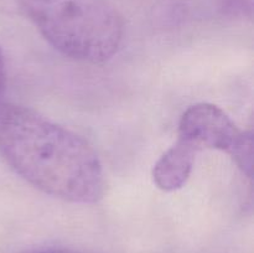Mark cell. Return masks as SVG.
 Listing matches in <instances>:
<instances>
[{
  "label": "cell",
  "mask_w": 254,
  "mask_h": 253,
  "mask_svg": "<svg viewBox=\"0 0 254 253\" xmlns=\"http://www.w3.org/2000/svg\"><path fill=\"white\" fill-rule=\"evenodd\" d=\"M0 154L17 175L54 197L77 203L103 197V166L91 144L34 109L1 104Z\"/></svg>",
  "instance_id": "1"
},
{
  "label": "cell",
  "mask_w": 254,
  "mask_h": 253,
  "mask_svg": "<svg viewBox=\"0 0 254 253\" xmlns=\"http://www.w3.org/2000/svg\"><path fill=\"white\" fill-rule=\"evenodd\" d=\"M40 34L69 59L103 63L118 52L124 24L109 0H20Z\"/></svg>",
  "instance_id": "2"
},
{
  "label": "cell",
  "mask_w": 254,
  "mask_h": 253,
  "mask_svg": "<svg viewBox=\"0 0 254 253\" xmlns=\"http://www.w3.org/2000/svg\"><path fill=\"white\" fill-rule=\"evenodd\" d=\"M250 130H240L221 108L197 103L184 112L179 123V138L196 149H217L232 158L242 145Z\"/></svg>",
  "instance_id": "3"
},
{
  "label": "cell",
  "mask_w": 254,
  "mask_h": 253,
  "mask_svg": "<svg viewBox=\"0 0 254 253\" xmlns=\"http://www.w3.org/2000/svg\"><path fill=\"white\" fill-rule=\"evenodd\" d=\"M200 153L192 144L179 138L173 146L160 156L153 168L155 185L164 191L181 189L190 178L197 154Z\"/></svg>",
  "instance_id": "4"
},
{
  "label": "cell",
  "mask_w": 254,
  "mask_h": 253,
  "mask_svg": "<svg viewBox=\"0 0 254 253\" xmlns=\"http://www.w3.org/2000/svg\"><path fill=\"white\" fill-rule=\"evenodd\" d=\"M20 253H83L79 251L71 250V248L64 247H42V248H32V250L24 251Z\"/></svg>",
  "instance_id": "5"
},
{
  "label": "cell",
  "mask_w": 254,
  "mask_h": 253,
  "mask_svg": "<svg viewBox=\"0 0 254 253\" xmlns=\"http://www.w3.org/2000/svg\"><path fill=\"white\" fill-rule=\"evenodd\" d=\"M5 82H6V69H5V60L2 50L0 47V107L2 104V94L5 91Z\"/></svg>",
  "instance_id": "6"
}]
</instances>
